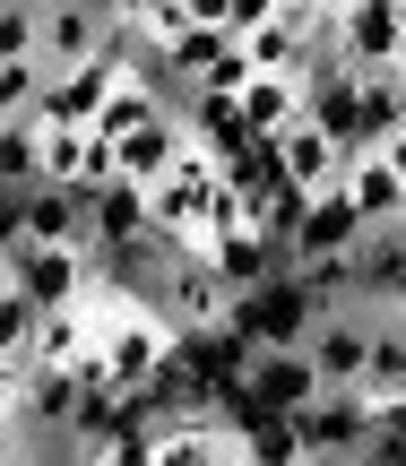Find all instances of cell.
Wrapping results in <instances>:
<instances>
[{
    "mask_svg": "<svg viewBox=\"0 0 406 466\" xmlns=\"http://www.w3.org/2000/svg\"><path fill=\"white\" fill-rule=\"evenodd\" d=\"M372 432H381V406L363 398V389H320V398L294 415L303 458H338V466H355L363 450H372Z\"/></svg>",
    "mask_w": 406,
    "mask_h": 466,
    "instance_id": "obj_3",
    "label": "cell"
},
{
    "mask_svg": "<svg viewBox=\"0 0 406 466\" xmlns=\"http://www.w3.org/2000/svg\"><path fill=\"white\" fill-rule=\"evenodd\" d=\"M372 156H381V165H390V173H398V190H406V130H398V138H381V147H372Z\"/></svg>",
    "mask_w": 406,
    "mask_h": 466,
    "instance_id": "obj_20",
    "label": "cell"
},
{
    "mask_svg": "<svg viewBox=\"0 0 406 466\" xmlns=\"http://www.w3.org/2000/svg\"><path fill=\"white\" fill-rule=\"evenodd\" d=\"M35 182H44V121L17 113L0 121V190H35Z\"/></svg>",
    "mask_w": 406,
    "mask_h": 466,
    "instance_id": "obj_15",
    "label": "cell"
},
{
    "mask_svg": "<svg viewBox=\"0 0 406 466\" xmlns=\"http://www.w3.org/2000/svg\"><path fill=\"white\" fill-rule=\"evenodd\" d=\"M363 398H406V311H372V354H363Z\"/></svg>",
    "mask_w": 406,
    "mask_h": 466,
    "instance_id": "obj_13",
    "label": "cell"
},
{
    "mask_svg": "<svg viewBox=\"0 0 406 466\" xmlns=\"http://www.w3.org/2000/svg\"><path fill=\"white\" fill-rule=\"evenodd\" d=\"M311 319H329V311L303 294V277H294V268H277L269 285H251V294L225 302V337H242L251 354H269V346H303Z\"/></svg>",
    "mask_w": 406,
    "mask_h": 466,
    "instance_id": "obj_1",
    "label": "cell"
},
{
    "mask_svg": "<svg viewBox=\"0 0 406 466\" xmlns=\"http://www.w3.org/2000/svg\"><path fill=\"white\" fill-rule=\"evenodd\" d=\"M269 156H277V173H286V182L303 190V199H320V190H338V173L355 165V156H346L338 138H320L311 121H294V130H277V138H269Z\"/></svg>",
    "mask_w": 406,
    "mask_h": 466,
    "instance_id": "obj_9",
    "label": "cell"
},
{
    "mask_svg": "<svg viewBox=\"0 0 406 466\" xmlns=\"http://www.w3.org/2000/svg\"><path fill=\"white\" fill-rule=\"evenodd\" d=\"M17 242H44V250H86V190H61V182L17 190Z\"/></svg>",
    "mask_w": 406,
    "mask_h": 466,
    "instance_id": "obj_8",
    "label": "cell"
},
{
    "mask_svg": "<svg viewBox=\"0 0 406 466\" xmlns=\"http://www.w3.org/2000/svg\"><path fill=\"white\" fill-rule=\"evenodd\" d=\"M86 277H96V259L86 250H44V242H17L9 250V294L35 302V311H69V302L86 294Z\"/></svg>",
    "mask_w": 406,
    "mask_h": 466,
    "instance_id": "obj_6",
    "label": "cell"
},
{
    "mask_svg": "<svg viewBox=\"0 0 406 466\" xmlns=\"http://www.w3.org/2000/svg\"><path fill=\"white\" fill-rule=\"evenodd\" d=\"M251 78H259V69H251V52H242V44H217V52H208V69H199L190 86H199V96H217V104H234Z\"/></svg>",
    "mask_w": 406,
    "mask_h": 466,
    "instance_id": "obj_17",
    "label": "cell"
},
{
    "mask_svg": "<svg viewBox=\"0 0 406 466\" xmlns=\"http://www.w3.org/2000/svg\"><path fill=\"white\" fill-rule=\"evenodd\" d=\"M338 61L346 78L406 69V0H338Z\"/></svg>",
    "mask_w": 406,
    "mask_h": 466,
    "instance_id": "obj_4",
    "label": "cell"
},
{
    "mask_svg": "<svg viewBox=\"0 0 406 466\" xmlns=\"http://www.w3.org/2000/svg\"><path fill=\"white\" fill-rule=\"evenodd\" d=\"M303 354H311V371H320V389H363V354H372V311H363V302H338L329 319H311Z\"/></svg>",
    "mask_w": 406,
    "mask_h": 466,
    "instance_id": "obj_7",
    "label": "cell"
},
{
    "mask_svg": "<svg viewBox=\"0 0 406 466\" xmlns=\"http://www.w3.org/2000/svg\"><path fill=\"white\" fill-rule=\"evenodd\" d=\"M86 363H96V380L113 389V398H130V389H147L156 371L173 363V329L147 311V302H130V311H113L96 329V354H86Z\"/></svg>",
    "mask_w": 406,
    "mask_h": 466,
    "instance_id": "obj_2",
    "label": "cell"
},
{
    "mask_svg": "<svg viewBox=\"0 0 406 466\" xmlns=\"http://www.w3.org/2000/svg\"><path fill=\"white\" fill-rule=\"evenodd\" d=\"M234 441H242V458H251V466H303V441H294L286 415H242Z\"/></svg>",
    "mask_w": 406,
    "mask_h": 466,
    "instance_id": "obj_16",
    "label": "cell"
},
{
    "mask_svg": "<svg viewBox=\"0 0 406 466\" xmlns=\"http://www.w3.org/2000/svg\"><path fill=\"white\" fill-rule=\"evenodd\" d=\"M338 190H346V208L363 217V233H398L406 225V190H398V173L381 165V156H355V165L338 173Z\"/></svg>",
    "mask_w": 406,
    "mask_h": 466,
    "instance_id": "obj_11",
    "label": "cell"
},
{
    "mask_svg": "<svg viewBox=\"0 0 406 466\" xmlns=\"http://www.w3.org/2000/svg\"><path fill=\"white\" fill-rule=\"evenodd\" d=\"M0 294H9V259H0Z\"/></svg>",
    "mask_w": 406,
    "mask_h": 466,
    "instance_id": "obj_21",
    "label": "cell"
},
{
    "mask_svg": "<svg viewBox=\"0 0 406 466\" xmlns=\"http://www.w3.org/2000/svg\"><path fill=\"white\" fill-rule=\"evenodd\" d=\"M35 61V9L26 0H0V69Z\"/></svg>",
    "mask_w": 406,
    "mask_h": 466,
    "instance_id": "obj_18",
    "label": "cell"
},
{
    "mask_svg": "<svg viewBox=\"0 0 406 466\" xmlns=\"http://www.w3.org/2000/svg\"><path fill=\"white\" fill-rule=\"evenodd\" d=\"M190 156V130L182 121H147V130H130V138H113V182H130L138 199H147L156 182H165L173 165Z\"/></svg>",
    "mask_w": 406,
    "mask_h": 466,
    "instance_id": "obj_10",
    "label": "cell"
},
{
    "mask_svg": "<svg viewBox=\"0 0 406 466\" xmlns=\"http://www.w3.org/2000/svg\"><path fill=\"white\" fill-rule=\"evenodd\" d=\"M406 130V69H381V78H355V138L363 156L381 147V138Z\"/></svg>",
    "mask_w": 406,
    "mask_h": 466,
    "instance_id": "obj_12",
    "label": "cell"
},
{
    "mask_svg": "<svg viewBox=\"0 0 406 466\" xmlns=\"http://www.w3.org/2000/svg\"><path fill=\"white\" fill-rule=\"evenodd\" d=\"M381 441H390V450H406V398L381 406Z\"/></svg>",
    "mask_w": 406,
    "mask_h": 466,
    "instance_id": "obj_19",
    "label": "cell"
},
{
    "mask_svg": "<svg viewBox=\"0 0 406 466\" xmlns=\"http://www.w3.org/2000/svg\"><path fill=\"white\" fill-rule=\"evenodd\" d=\"M234 113H242V130H251V138H277V130L303 121V86H294V78H251L234 96Z\"/></svg>",
    "mask_w": 406,
    "mask_h": 466,
    "instance_id": "obj_14",
    "label": "cell"
},
{
    "mask_svg": "<svg viewBox=\"0 0 406 466\" xmlns=\"http://www.w3.org/2000/svg\"><path fill=\"white\" fill-rule=\"evenodd\" d=\"M104 35H113V9H104V0H61V9H35V61H44V78L104 61Z\"/></svg>",
    "mask_w": 406,
    "mask_h": 466,
    "instance_id": "obj_5",
    "label": "cell"
}]
</instances>
